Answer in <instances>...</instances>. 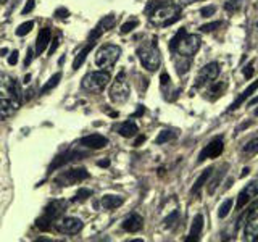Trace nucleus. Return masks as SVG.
I'll return each instance as SVG.
<instances>
[{"instance_id":"54","label":"nucleus","mask_w":258,"mask_h":242,"mask_svg":"<svg viewBox=\"0 0 258 242\" xmlns=\"http://www.w3.org/2000/svg\"><path fill=\"white\" fill-rule=\"evenodd\" d=\"M7 2V0H0V4H5Z\"/></svg>"},{"instance_id":"47","label":"nucleus","mask_w":258,"mask_h":242,"mask_svg":"<svg viewBox=\"0 0 258 242\" xmlns=\"http://www.w3.org/2000/svg\"><path fill=\"white\" fill-rule=\"evenodd\" d=\"M32 56H34V55H32V48H28V56H26V62H24V65H26V67H29Z\"/></svg>"},{"instance_id":"11","label":"nucleus","mask_w":258,"mask_h":242,"mask_svg":"<svg viewBox=\"0 0 258 242\" xmlns=\"http://www.w3.org/2000/svg\"><path fill=\"white\" fill-rule=\"evenodd\" d=\"M258 196V179H255V181H250L244 189L240 191V194H239V197H237V205H236V208L237 210H242L245 207V204H248L250 200H252L253 197H256Z\"/></svg>"},{"instance_id":"7","label":"nucleus","mask_w":258,"mask_h":242,"mask_svg":"<svg viewBox=\"0 0 258 242\" xmlns=\"http://www.w3.org/2000/svg\"><path fill=\"white\" fill-rule=\"evenodd\" d=\"M87 177H89V173L86 168H73V169H68V171H63L55 179V183L58 186H71V184L84 181Z\"/></svg>"},{"instance_id":"8","label":"nucleus","mask_w":258,"mask_h":242,"mask_svg":"<svg viewBox=\"0 0 258 242\" xmlns=\"http://www.w3.org/2000/svg\"><path fill=\"white\" fill-rule=\"evenodd\" d=\"M55 228L61 234H70V236H73V234H78L84 228V223L76 216H64L61 220H56Z\"/></svg>"},{"instance_id":"21","label":"nucleus","mask_w":258,"mask_h":242,"mask_svg":"<svg viewBox=\"0 0 258 242\" xmlns=\"http://www.w3.org/2000/svg\"><path fill=\"white\" fill-rule=\"evenodd\" d=\"M95 47V42L94 40H89V44L86 45V47H83L81 48V52L76 55V58H75V62H73V70H79L81 68V65H83L84 62H86V58H87V55L91 53V50Z\"/></svg>"},{"instance_id":"38","label":"nucleus","mask_w":258,"mask_h":242,"mask_svg":"<svg viewBox=\"0 0 258 242\" xmlns=\"http://www.w3.org/2000/svg\"><path fill=\"white\" fill-rule=\"evenodd\" d=\"M177 216H179V213H177V212H173L171 215H169V216L166 218V220H165V224L168 226V228H171V226L174 224V221L177 220Z\"/></svg>"},{"instance_id":"40","label":"nucleus","mask_w":258,"mask_h":242,"mask_svg":"<svg viewBox=\"0 0 258 242\" xmlns=\"http://www.w3.org/2000/svg\"><path fill=\"white\" fill-rule=\"evenodd\" d=\"M215 12H216V7H205V8H202V10H200V15L207 18V16L215 15Z\"/></svg>"},{"instance_id":"56","label":"nucleus","mask_w":258,"mask_h":242,"mask_svg":"<svg viewBox=\"0 0 258 242\" xmlns=\"http://www.w3.org/2000/svg\"><path fill=\"white\" fill-rule=\"evenodd\" d=\"M255 26H256V29H258V21H256V24H255Z\"/></svg>"},{"instance_id":"29","label":"nucleus","mask_w":258,"mask_h":242,"mask_svg":"<svg viewBox=\"0 0 258 242\" xmlns=\"http://www.w3.org/2000/svg\"><path fill=\"white\" fill-rule=\"evenodd\" d=\"M115 23H116L115 15L103 16V18L100 20V23H99V28H100L102 31H108V29H111L113 26H115Z\"/></svg>"},{"instance_id":"15","label":"nucleus","mask_w":258,"mask_h":242,"mask_svg":"<svg viewBox=\"0 0 258 242\" xmlns=\"http://www.w3.org/2000/svg\"><path fill=\"white\" fill-rule=\"evenodd\" d=\"M50 44V28H42L39 31V36L36 40V50H34V56L42 55V52L47 48V45Z\"/></svg>"},{"instance_id":"49","label":"nucleus","mask_w":258,"mask_h":242,"mask_svg":"<svg viewBox=\"0 0 258 242\" xmlns=\"http://www.w3.org/2000/svg\"><path fill=\"white\" fill-rule=\"evenodd\" d=\"M168 83H169V76L166 73H163V75H161V84H168Z\"/></svg>"},{"instance_id":"30","label":"nucleus","mask_w":258,"mask_h":242,"mask_svg":"<svg viewBox=\"0 0 258 242\" xmlns=\"http://www.w3.org/2000/svg\"><path fill=\"white\" fill-rule=\"evenodd\" d=\"M231 210H232V199L224 200L223 204H221V207H220V210H218V216H220V218H226V216L229 215Z\"/></svg>"},{"instance_id":"3","label":"nucleus","mask_w":258,"mask_h":242,"mask_svg":"<svg viewBox=\"0 0 258 242\" xmlns=\"http://www.w3.org/2000/svg\"><path fill=\"white\" fill-rule=\"evenodd\" d=\"M121 55V47L115 45V44H107L100 47L95 53V65L100 70L108 71L113 65H115Z\"/></svg>"},{"instance_id":"46","label":"nucleus","mask_w":258,"mask_h":242,"mask_svg":"<svg viewBox=\"0 0 258 242\" xmlns=\"http://www.w3.org/2000/svg\"><path fill=\"white\" fill-rule=\"evenodd\" d=\"M56 18H67L68 16V10H64V8H60V10H56Z\"/></svg>"},{"instance_id":"1","label":"nucleus","mask_w":258,"mask_h":242,"mask_svg":"<svg viewBox=\"0 0 258 242\" xmlns=\"http://www.w3.org/2000/svg\"><path fill=\"white\" fill-rule=\"evenodd\" d=\"M181 18V7L177 5H157L150 12V23L155 26H169Z\"/></svg>"},{"instance_id":"5","label":"nucleus","mask_w":258,"mask_h":242,"mask_svg":"<svg viewBox=\"0 0 258 242\" xmlns=\"http://www.w3.org/2000/svg\"><path fill=\"white\" fill-rule=\"evenodd\" d=\"M200 44H202V40L197 34H187V32H185V34L177 40L174 50L177 52V55L190 58L192 55H196L199 52Z\"/></svg>"},{"instance_id":"45","label":"nucleus","mask_w":258,"mask_h":242,"mask_svg":"<svg viewBox=\"0 0 258 242\" xmlns=\"http://www.w3.org/2000/svg\"><path fill=\"white\" fill-rule=\"evenodd\" d=\"M226 87V84H216V86H213L212 87V91H210V94H220L221 95V92H223V89Z\"/></svg>"},{"instance_id":"32","label":"nucleus","mask_w":258,"mask_h":242,"mask_svg":"<svg viewBox=\"0 0 258 242\" xmlns=\"http://www.w3.org/2000/svg\"><path fill=\"white\" fill-rule=\"evenodd\" d=\"M242 5H244V0H226V10L228 12H237L242 8Z\"/></svg>"},{"instance_id":"9","label":"nucleus","mask_w":258,"mask_h":242,"mask_svg":"<svg viewBox=\"0 0 258 242\" xmlns=\"http://www.w3.org/2000/svg\"><path fill=\"white\" fill-rule=\"evenodd\" d=\"M218 75H220V65H218L216 62L205 65V67L202 68L199 71V75H197L196 87H202V86H205L207 83H212V81H215L218 78Z\"/></svg>"},{"instance_id":"51","label":"nucleus","mask_w":258,"mask_h":242,"mask_svg":"<svg viewBox=\"0 0 258 242\" xmlns=\"http://www.w3.org/2000/svg\"><path fill=\"white\" fill-rule=\"evenodd\" d=\"M248 171H250V169H248V168H244V169H242V176H245V174H248Z\"/></svg>"},{"instance_id":"18","label":"nucleus","mask_w":258,"mask_h":242,"mask_svg":"<svg viewBox=\"0 0 258 242\" xmlns=\"http://www.w3.org/2000/svg\"><path fill=\"white\" fill-rule=\"evenodd\" d=\"M256 89H258V81H255L253 84H250V86H248V87L245 89L244 92H240V95L237 97V99L234 100V102H232V103L229 105V107H228V111H234V110H237V108L240 107V105L244 103V102H245V100L248 99V97H250V95H252V94H253V92L256 91Z\"/></svg>"},{"instance_id":"14","label":"nucleus","mask_w":258,"mask_h":242,"mask_svg":"<svg viewBox=\"0 0 258 242\" xmlns=\"http://www.w3.org/2000/svg\"><path fill=\"white\" fill-rule=\"evenodd\" d=\"M244 239L245 240H258V215H252L245 221L244 226Z\"/></svg>"},{"instance_id":"48","label":"nucleus","mask_w":258,"mask_h":242,"mask_svg":"<svg viewBox=\"0 0 258 242\" xmlns=\"http://www.w3.org/2000/svg\"><path fill=\"white\" fill-rule=\"evenodd\" d=\"M97 165L102 166V168H107L110 165V160L108 158H105V160H100V161H97Z\"/></svg>"},{"instance_id":"20","label":"nucleus","mask_w":258,"mask_h":242,"mask_svg":"<svg viewBox=\"0 0 258 242\" xmlns=\"http://www.w3.org/2000/svg\"><path fill=\"white\" fill-rule=\"evenodd\" d=\"M15 83L16 81H13L10 76L0 75V95L7 97V99H12L15 91Z\"/></svg>"},{"instance_id":"43","label":"nucleus","mask_w":258,"mask_h":242,"mask_svg":"<svg viewBox=\"0 0 258 242\" xmlns=\"http://www.w3.org/2000/svg\"><path fill=\"white\" fill-rule=\"evenodd\" d=\"M16 62H18V50H13L10 53V56H8V65H12V67H15Z\"/></svg>"},{"instance_id":"24","label":"nucleus","mask_w":258,"mask_h":242,"mask_svg":"<svg viewBox=\"0 0 258 242\" xmlns=\"http://www.w3.org/2000/svg\"><path fill=\"white\" fill-rule=\"evenodd\" d=\"M84 153H81V152H70V153H64V155H61V157H58L56 158L53 163L50 165V171H53V169L56 168V166H61V165H64L67 161H71V160H76L78 157H83Z\"/></svg>"},{"instance_id":"22","label":"nucleus","mask_w":258,"mask_h":242,"mask_svg":"<svg viewBox=\"0 0 258 242\" xmlns=\"http://www.w3.org/2000/svg\"><path fill=\"white\" fill-rule=\"evenodd\" d=\"M123 202H124L123 197H119V196H110V194H108V196H103L102 197V207L105 210H115V208L123 205Z\"/></svg>"},{"instance_id":"44","label":"nucleus","mask_w":258,"mask_h":242,"mask_svg":"<svg viewBox=\"0 0 258 242\" xmlns=\"http://www.w3.org/2000/svg\"><path fill=\"white\" fill-rule=\"evenodd\" d=\"M50 42H52V45H50V48H48V55H52V53L56 50V47H58L60 39H58V37H53V39L50 40Z\"/></svg>"},{"instance_id":"35","label":"nucleus","mask_w":258,"mask_h":242,"mask_svg":"<svg viewBox=\"0 0 258 242\" xmlns=\"http://www.w3.org/2000/svg\"><path fill=\"white\" fill-rule=\"evenodd\" d=\"M220 26H221V21H213V23H207V24H204V26H200V31L202 32H212Z\"/></svg>"},{"instance_id":"10","label":"nucleus","mask_w":258,"mask_h":242,"mask_svg":"<svg viewBox=\"0 0 258 242\" xmlns=\"http://www.w3.org/2000/svg\"><path fill=\"white\" fill-rule=\"evenodd\" d=\"M223 150H224L223 137H215V139L210 141L207 147H204V150L200 152L199 161H204L207 158H218L223 153Z\"/></svg>"},{"instance_id":"23","label":"nucleus","mask_w":258,"mask_h":242,"mask_svg":"<svg viewBox=\"0 0 258 242\" xmlns=\"http://www.w3.org/2000/svg\"><path fill=\"white\" fill-rule=\"evenodd\" d=\"M137 133H139V128H137V125L134 123V121H126L124 125H121L118 128V134L123 136V137H133Z\"/></svg>"},{"instance_id":"31","label":"nucleus","mask_w":258,"mask_h":242,"mask_svg":"<svg viewBox=\"0 0 258 242\" xmlns=\"http://www.w3.org/2000/svg\"><path fill=\"white\" fill-rule=\"evenodd\" d=\"M32 28H34V21L23 23V24H20V26H18V29H16V36H20V37L26 36V34H29Z\"/></svg>"},{"instance_id":"6","label":"nucleus","mask_w":258,"mask_h":242,"mask_svg":"<svg viewBox=\"0 0 258 242\" xmlns=\"http://www.w3.org/2000/svg\"><path fill=\"white\" fill-rule=\"evenodd\" d=\"M123 78H124V73L121 71L116 76V79L113 81V84L108 91L110 100L113 103H123L129 99V92L131 91H129V84L126 83V81H123Z\"/></svg>"},{"instance_id":"34","label":"nucleus","mask_w":258,"mask_h":242,"mask_svg":"<svg viewBox=\"0 0 258 242\" xmlns=\"http://www.w3.org/2000/svg\"><path fill=\"white\" fill-rule=\"evenodd\" d=\"M244 152L248 153V155H253V153L258 152V137H256V139H253V141H250V142L245 145V147H244Z\"/></svg>"},{"instance_id":"2","label":"nucleus","mask_w":258,"mask_h":242,"mask_svg":"<svg viewBox=\"0 0 258 242\" xmlns=\"http://www.w3.org/2000/svg\"><path fill=\"white\" fill-rule=\"evenodd\" d=\"M110 81H111L110 73L105 70H99V71L87 73V75L83 78L81 87H83L84 91H87L89 94H99L108 86Z\"/></svg>"},{"instance_id":"52","label":"nucleus","mask_w":258,"mask_h":242,"mask_svg":"<svg viewBox=\"0 0 258 242\" xmlns=\"http://www.w3.org/2000/svg\"><path fill=\"white\" fill-rule=\"evenodd\" d=\"M255 103H258V97H255L253 100H250V105H255Z\"/></svg>"},{"instance_id":"37","label":"nucleus","mask_w":258,"mask_h":242,"mask_svg":"<svg viewBox=\"0 0 258 242\" xmlns=\"http://www.w3.org/2000/svg\"><path fill=\"white\" fill-rule=\"evenodd\" d=\"M92 196V191L91 189H79L76 194V199L75 200H86L87 197Z\"/></svg>"},{"instance_id":"41","label":"nucleus","mask_w":258,"mask_h":242,"mask_svg":"<svg viewBox=\"0 0 258 242\" xmlns=\"http://www.w3.org/2000/svg\"><path fill=\"white\" fill-rule=\"evenodd\" d=\"M102 32H103V31H102V29H100L99 26H97V28H95V29H94V31L91 32V34H89V40H94V42H95V40H97V39H99V37L102 36Z\"/></svg>"},{"instance_id":"36","label":"nucleus","mask_w":258,"mask_h":242,"mask_svg":"<svg viewBox=\"0 0 258 242\" xmlns=\"http://www.w3.org/2000/svg\"><path fill=\"white\" fill-rule=\"evenodd\" d=\"M255 65H256V60H252L250 62L247 67L244 68V76H245V79H250L253 76V73H255Z\"/></svg>"},{"instance_id":"13","label":"nucleus","mask_w":258,"mask_h":242,"mask_svg":"<svg viewBox=\"0 0 258 242\" xmlns=\"http://www.w3.org/2000/svg\"><path fill=\"white\" fill-rule=\"evenodd\" d=\"M64 210H67V202H63V200H53V202H50V204H48L44 216L47 218V220H50L53 223L55 220H58L60 215L64 212Z\"/></svg>"},{"instance_id":"50","label":"nucleus","mask_w":258,"mask_h":242,"mask_svg":"<svg viewBox=\"0 0 258 242\" xmlns=\"http://www.w3.org/2000/svg\"><path fill=\"white\" fill-rule=\"evenodd\" d=\"M144 141H145V137H144V136H141L139 139H137V141L134 142V145H136V147H137V145H141V144H142Z\"/></svg>"},{"instance_id":"27","label":"nucleus","mask_w":258,"mask_h":242,"mask_svg":"<svg viewBox=\"0 0 258 242\" xmlns=\"http://www.w3.org/2000/svg\"><path fill=\"white\" fill-rule=\"evenodd\" d=\"M226 169H228V165H224V166L220 169V171L216 173V176L213 177V179L210 181V186H208V192H210V194H213V192L216 191L218 186L221 184V181H223V176L226 174Z\"/></svg>"},{"instance_id":"33","label":"nucleus","mask_w":258,"mask_h":242,"mask_svg":"<svg viewBox=\"0 0 258 242\" xmlns=\"http://www.w3.org/2000/svg\"><path fill=\"white\" fill-rule=\"evenodd\" d=\"M137 24H139V21L137 20H129V21H126V23H123V26H121V34H127V32H131L134 28H137Z\"/></svg>"},{"instance_id":"25","label":"nucleus","mask_w":258,"mask_h":242,"mask_svg":"<svg viewBox=\"0 0 258 242\" xmlns=\"http://www.w3.org/2000/svg\"><path fill=\"white\" fill-rule=\"evenodd\" d=\"M212 173H213V168H207L205 171L199 176V179L196 181V184H194V188L190 189V194H192V196H196V194H197L202 188H204L205 183H207V179H208L210 176H212Z\"/></svg>"},{"instance_id":"39","label":"nucleus","mask_w":258,"mask_h":242,"mask_svg":"<svg viewBox=\"0 0 258 242\" xmlns=\"http://www.w3.org/2000/svg\"><path fill=\"white\" fill-rule=\"evenodd\" d=\"M34 5H36V0H28L26 5H24V8L21 10V13H23V15L31 13V12H32V8H34Z\"/></svg>"},{"instance_id":"55","label":"nucleus","mask_w":258,"mask_h":242,"mask_svg":"<svg viewBox=\"0 0 258 242\" xmlns=\"http://www.w3.org/2000/svg\"><path fill=\"white\" fill-rule=\"evenodd\" d=\"M255 115H258V108H256V110H255Z\"/></svg>"},{"instance_id":"26","label":"nucleus","mask_w":258,"mask_h":242,"mask_svg":"<svg viewBox=\"0 0 258 242\" xmlns=\"http://www.w3.org/2000/svg\"><path fill=\"white\" fill-rule=\"evenodd\" d=\"M60 81H61V73H55V75L47 81V83L42 86V89H40V94H47V92H50L52 89H55L56 86L60 84Z\"/></svg>"},{"instance_id":"4","label":"nucleus","mask_w":258,"mask_h":242,"mask_svg":"<svg viewBox=\"0 0 258 242\" xmlns=\"http://www.w3.org/2000/svg\"><path fill=\"white\" fill-rule=\"evenodd\" d=\"M137 55H139V60L142 63V67L147 71H157L161 65V56L160 52L155 45H142L137 50Z\"/></svg>"},{"instance_id":"42","label":"nucleus","mask_w":258,"mask_h":242,"mask_svg":"<svg viewBox=\"0 0 258 242\" xmlns=\"http://www.w3.org/2000/svg\"><path fill=\"white\" fill-rule=\"evenodd\" d=\"M196 2H200V0H173V4L177 7H185V5L196 4Z\"/></svg>"},{"instance_id":"12","label":"nucleus","mask_w":258,"mask_h":242,"mask_svg":"<svg viewBox=\"0 0 258 242\" xmlns=\"http://www.w3.org/2000/svg\"><path fill=\"white\" fill-rule=\"evenodd\" d=\"M107 144H108V139L102 134H91V136H86L81 139V145H83V147L92 149V150L103 149Z\"/></svg>"},{"instance_id":"53","label":"nucleus","mask_w":258,"mask_h":242,"mask_svg":"<svg viewBox=\"0 0 258 242\" xmlns=\"http://www.w3.org/2000/svg\"><path fill=\"white\" fill-rule=\"evenodd\" d=\"M7 52H8V50H7V48H2V50H0V55H5Z\"/></svg>"},{"instance_id":"19","label":"nucleus","mask_w":258,"mask_h":242,"mask_svg":"<svg viewBox=\"0 0 258 242\" xmlns=\"http://www.w3.org/2000/svg\"><path fill=\"white\" fill-rule=\"evenodd\" d=\"M202 231H204V215L199 213V215L194 216L192 226H190V232H189V237L185 239V240H199Z\"/></svg>"},{"instance_id":"16","label":"nucleus","mask_w":258,"mask_h":242,"mask_svg":"<svg viewBox=\"0 0 258 242\" xmlns=\"http://www.w3.org/2000/svg\"><path fill=\"white\" fill-rule=\"evenodd\" d=\"M142 226H144V220H142V216L137 215V213H131L123 221V229L127 231V232H137V231H141Z\"/></svg>"},{"instance_id":"17","label":"nucleus","mask_w":258,"mask_h":242,"mask_svg":"<svg viewBox=\"0 0 258 242\" xmlns=\"http://www.w3.org/2000/svg\"><path fill=\"white\" fill-rule=\"evenodd\" d=\"M18 107L20 105L13 99H7V97L0 99V119H7L8 116H12L13 113L18 110Z\"/></svg>"},{"instance_id":"28","label":"nucleus","mask_w":258,"mask_h":242,"mask_svg":"<svg viewBox=\"0 0 258 242\" xmlns=\"http://www.w3.org/2000/svg\"><path fill=\"white\" fill-rule=\"evenodd\" d=\"M176 136H177V133L173 131V129H165V131H161V133L158 134V137L155 139V142H157V144H165V142H169V141L176 139Z\"/></svg>"}]
</instances>
